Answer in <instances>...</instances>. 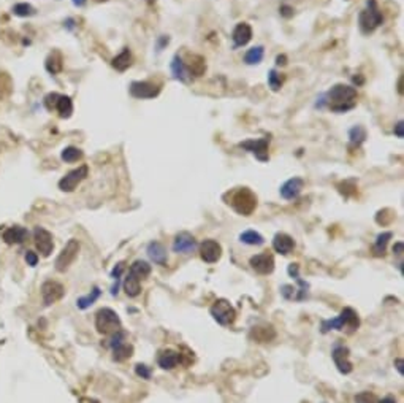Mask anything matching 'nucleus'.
<instances>
[{
    "label": "nucleus",
    "mask_w": 404,
    "mask_h": 403,
    "mask_svg": "<svg viewBox=\"0 0 404 403\" xmlns=\"http://www.w3.org/2000/svg\"><path fill=\"white\" fill-rule=\"evenodd\" d=\"M323 102L334 113H346L356 103V89L349 84H334L323 96Z\"/></svg>",
    "instance_id": "obj_1"
},
{
    "label": "nucleus",
    "mask_w": 404,
    "mask_h": 403,
    "mask_svg": "<svg viewBox=\"0 0 404 403\" xmlns=\"http://www.w3.org/2000/svg\"><path fill=\"white\" fill-rule=\"evenodd\" d=\"M228 203L232 205V208L238 214L242 216H251L257 208V197L255 194L247 189V187H239V189L233 191L230 194V202Z\"/></svg>",
    "instance_id": "obj_2"
},
{
    "label": "nucleus",
    "mask_w": 404,
    "mask_h": 403,
    "mask_svg": "<svg viewBox=\"0 0 404 403\" xmlns=\"http://www.w3.org/2000/svg\"><path fill=\"white\" fill-rule=\"evenodd\" d=\"M360 326L358 314H356L352 308H344L338 318L334 319H327L322 321V332L327 333L330 330H344V328H350V332L356 330Z\"/></svg>",
    "instance_id": "obj_3"
},
{
    "label": "nucleus",
    "mask_w": 404,
    "mask_h": 403,
    "mask_svg": "<svg viewBox=\"0 0 404 403\" xmlns=\"http://www.w3.org/2000/svg\"><path fill=\"white\" fill-rule=\"evenodd\" d=\"M122 322H120L119 314L111 310V308H100L95 313V328L98 333L110 335L120 330Z\"/></svg>",
    "instance_id": "obj_4"
},
{
    "label": "nucleus",
    "mask_w": 404,
    "mask_h": 403,
    "mask_svg": "<svg viewBox=\"0 0 404 403\" xmlns=\"http://www.w3.org/2000/svg\"><path fill=\"white\" fill-rule=\"evenodd\" d=\"M358 23H360L361 32H365V33L376 30L383 23V16H382L380 10L377 8L376 0H368L366 8L361 10L358 15Z\"/></svg>",
    "instance_id": "obj_5"
},
{
    "label": "nucleus",
    "mask_w": 404,
    "mask_h": 403,
    "mask_svg": "<svg viewBox=\"0 0 404 403\" xmlns=\"http://www.w3.org/2000/svg\"><path fill=\"white\" fill-rule=\"evenodd\" d=\"M211 316L214 321L220 326H230L237 319V310L230 305V302L225 299H219L214 302V305L211 306Z\"/></svg>",
    "instance_id": "obj_6"
},
{
    "label": "nucleus",
    "mask_w": 404,
    "mask_h": 403,
    "mask_svg": "<svg viewBox=\"0 0 404 403\" xmlns=\"http://www.w3.org/2000/svg\"><path fill=\"white\" fill-rule=\"evenodd\" d=\"M79 241L75 240V238H71L67 241V245L64 246V250L60 251V254L57 256L56 259V270L60 272V273H64L65 270H69L70 265L75 262L76 256H78V252H79Z\"/></svg>",
    "instance_id": "obj_7"
},
{
    "label": "nucleus",
    "mask_w": 404,
    "mask_h": 403,
    "mask_svg": "<svg viewBox=\"0 0 404 403\" xmlns=\"http://www.w3.org/2000/svg\"><path fill=\"white\" fill-rule=\"evenodd\" d=\"M87 173H89L87 165H81L78 169L69 172L62 179L59 181V189L64 192H73L81 184V181L86 179Z\"/></svg>",
    "instance_id": "obj_8"
},
{
    "label": "nucleus",
    "mask_w": 404,
    "mask_h": 403,
    "mask_svg": "<svg viewBox=\"0 0 404 403\" xmlns=\"http://www.w3.org/2000/svg\"><path fill=\"white\" fill-rule=\"evenodd\" d=\"M268 146H269V138H260V140H246V142L239 143V148L246 150L249 152H252L255 157H257L260 162H266L269 159L268 154Z\"/></svg>",
    "instance_id": "obj_9"
},
{
    "label": "nucleus",
    "mask_w": 404,
    "mask_h": 403,
    "mask_svg": "<svg viewBox=\"0 0 404 403\" xmlns=\"http://www.w3.org/2000/svg\"><path fill=\"white\" fill-rule=\"evenodd\" d=\"M332 357L334 365L338 367L339 373L342 375H349L354 370L352 362H350V354H349V348L344 345H334L333 351H332Z\"/></svg>",
    "instance_id": "obj_10"
},
{
    "label": "nucleus",
    "mask_w": 404,
    "mask_h": 403,
    "mask_svg": "<svg viewBox=\"0 0 404 403\" xmlns=\"http://www.w3.org/2000/svg\"><path fill=\"white\" fill-rule=\"evenodd\" d=\"M33 240H35V246L37 250L42 252L43 257L51 256V252L54 250V241H52V235L51 232H48L43 227H35L33 229Z\"/></svg>",
    "instance_id": "obj_11"
},
{
    "label": "nucleus",
    "mask_w": 404,
    "mask_h": 403,
    "mask_svg": "<svg viewBox=\"0 0 404 403\" xmlns=\"http://www.w3.org/2000/svg\"><path fill=\"white\" fill-rule=\"evenodd\" d=\"M129 91L135 99H154L160 94V86L149 81H133Z\"/></svg>",
    "instance_id": "obj_12"
},
{
    "label": "nucleus",
    "mask_w": 404,
    "mask_h": 403,
    "mask_svg": "<svg viewBox=\"0 0 404 403\" xmlns=\"http://www.w3.org/2000/svg\"><path fill=\"white\" fill-rule=\"evenodd\" d=\"M64 294H65V289L62 284L57 283V281H45L42 286V297H43V303L46 306L56 303L57 300L64 297Z\"/></svg>",
    "instance_id": "obj_13"
},
{
    "label": "nucleus",
    "mask_w": 404,
    "mask_h": 403,
    "mask_svg": "<svg viewBox=\"0 0 404 403\" xmlns=\"http://www.w3.org/2000/svg\"><path fill=\"white\" fill-rule=\"evenodd\" d=\"M198 251H200L201 260H205L206 264H214V262H217L222 256V246L215 240L201 241L198 246Z\"/></svg>",
    "instance_id": "obj_14"
},
{
    "label": "nucleus",
    "mask_w": 404,
    "mask_h": 403,
    "mask_svg": "<svg viewBox=\"0 0 404 403\" xmlns=\"http://www.w3.org/2000/svg\"><path fill=\"white\" fill-rule=\"evenodd\" d=\"M249 264L260 275H269L274 270V257L273 254L268 251L255 254V256H252L251 260H249Z\"/></svg>",
    "instance_id": "obj_15"
},
{
    "label": "nucleus",
    "mask_w": 404,
    "mask_h": 403,
    "mask_svg": "<svg viewBox=\"0 0 404 403\" xmlns=\"http://www.w3.org/2000/svg\"><path fill=\"white\" fill-rule=\"evenodd\" d=\"M197 240L193 238L192 233L189 232H181L174 237L173 241V251L178 254H190L197 248Z\"/></svg>",
    "instance_id": "obj_16"
},
{
    "label": "nucleus",
    "mask_w": 404,
    "mask_h": 403,
    "mask_svg": "<svg viewBox=\"0 0 404 403\" xmlns=\"http://www.w3.org/2000/svg\"><path fill=\"white\" fill-rule=\"evenodd\" d=\"M2 238L6 245H21L29 238V230L21 226H13L3 230Z\"/></svg>",
    "instance_id": "obj_17"
},
{
    "label": "nucleus",
    "mask_w": 404,
    "mask_h": 403,
    "mask_svg": "<svg viewBox=\"0 0 404 403\" xmlns=\"http://www.w3.org/2000/svg\"><path fill=\"white\" fill-rule=\"evenodd\" d=\"M303 186H305V181H303L301 178H298V176L287 179L285 183L281 186V196L284 197L285 200H293V199H296L300 196Z\"/></svg>",
    "instance_id": "obj_18"
},
{
    "label": "nucleus",
    "mask_w": 404,
    "mask_h": 403,
    "mask_svg": "<svg viewBox=\"0 0 404 403\" xmlns=\"http://www.w3.org/2000/svg\"><path fill=\"white\" fill-rule=\"evenodd\" d=\"M146 252H147V256H149V259L154 262V264L162 265V267L166 265L168 254H166L165 246L162 243H159V241H151V243L147 245V248H146Z\"/></svg>",
    "instance_id": "obj_19"
},
{
    "label": "nucleus",
    "mask_w": 404,
    "mask_h": 403,
    "mask_svg": "<svg viewBox=\"0 0 404 403\" xmlns=\"http://www.w3.org/2000/svg\"><path fill=\"white\" fill-rule=\"evenodd\" d=\"M295 248V241L290 235L287 233H276L274 238H273V250L276 252L282 254V256H287V254H290Z\"/></svg>",
    "instance_id": "obj_20"
},
{
    "label": "nucleus",
    "mask_w": 404,
    "mask_h": 403,
    "mask_svg": "<svg viewBox=\"0 0 404 403\" xmlns=\"http://www.w3.org/2000/svg\"><path fill=\"white\" fill-rule=\"evenodd\" d=\"M186 69L189 72V75L193 76H203L206 72V62L205 57H201L198 54H189L187 62H184Z\"/></svg>",
    "instance_id": "obj_21"
},
{
    "label": "nucleus",
    "mask_w": 404,
    "mask_h": 403,
    "mask_svg": "<svg viewBox=\"0 0 404 403\" xmlns=\"http://www.w3.org/2000/svg\"><path fill=\"white\" fill-rule=\"evenodd\" d=\"M232 38L237 46L247 45L252 38V27L247 23H239L237 27H235V30L232 33Z\"/></svg>",
    "instance_id": "obj_22"
},
{
    "label": "nucleus",
    "mask_w": 404,
    "mask_h": 403,
    "mask_svg": "<svg viewBox=\"0 0 404 403\" xmlns=\"http://www.w3.org/2000/svg\"><path fill=\"white\" fill-rule=\"evenodd\" d=\"M159 365L164 368V370H173L179 362H181V354L173 351V349H165L159 354Z\"/></svg>",
    "instance_id": "obj_23"
},
{
    "label": "nucleus",
    "mask_w": 404,
    "mask_h": 403,
    "mask_svg": "<svg viewBox=\"0 0 404 403\" xmlns=\"http://www.w3.org/2000/svg\"><path fill=\"white\" fill-rule=\"evenodd\" d=\"M287 272H288V275H290V277L296 281V283L300 284V291H298V294H296V299H295V300H298V302L305 300V299L308 297L309 283H306V281H303V279L300 278V275H298V272H300V265H298V264H290V265H288V268H287Z\"/></svg>",
    "instance_id": "obj_24"
},
{
    "label": "nucleus",
    "mask_w": 404,
    "mask_h": 403,
    "mask_svg": "<svg viewBox=\"0 0 404 403\" xmlns=\"http://www.w3.org/2000/svg\"><path fill=\"white\" fill-rule=\"evenodd\" d=\"M171 73H173V78L181 83H187L189 79H190V75H189V72L184 65V60L178 54L171 59Z\"/></svg>",
    "instance_id": "obj_25"
},
{
    "label": "nucleus",
    "mask_w": 404,
    "mask_h": 403,
    "mask_svg": "<svg viewBox=\"0 0 404 403\" xmlns=\"http://www.w3.org/2000/svg\"><path fill=\"white\" fill-rule=\"evenodd\" d=\"M129 273H132L135 278L141 281L151 275V265L146 260H135L129 268Z\"/></svg>",
    "instance_id": "obj_26"
},
{
    "label": "nucleus",
    "mask_w": 404,
    "mask_h": 403,
    "mask_svg": "<svg viewBox=\"0 0 404 403\" xmlns=\"http://www.w3.org/2000/svg\"><path fill=\"white\" fill-rule=\"evenodd\" d=\"M111 65L116 70H119V72H124V70L129 69V67L132 65V52H130V50L129 48H124L120 54H118L116 57L111 60Z\"/></svg>",
    "instance_id": "obj_27"
},
{
    "label": "nucleus",
    "mask_w": 404,
    "mask_h": 403,
    "mask_svg": "<svg viewBox=\"0 0 404 403\" xmlns=\"http://www.w3.org/2000/svg\"><path fill=\"white\" fill-rule=\"evenodd\" d=\"M124 291L125 294L129 295V297H138L140 292H141V284H140V279L135 278L132 273H127V277L124 279Z\"/></svg>",
    "instance_id": "obj_28"
},
{
    "label": "nucleus",
    "mask_w": 404,
    "mask_h": 403,
    "mask_svg": "<svg viewBox=\"0 0 404 403\" xmlns=\"http://www.w3.org/2000/svg\"><path fill=\"white\" fill-rule=\"evenodd\" d=\"M57 111H59V116L60 118H70L71 113H73V102L70 97L67 96H59L57 102H56V106H54Z\"/></svg>",
    "instance_id": "obj_29"
},
{
    "label": "nucleus",
    "mask_w": 404,
    "mask_h": 403,
    "mask_svg": "<svg viewBox=\"0 0 404 403\" xmlns=\"http://www.w3.org/2000/svg\"><path fill=\"white\" fill-rule=\"evenodd\" d=\"M113 349V359L116 360V362H122L125 359H129L130 355L133 354V346L132 345H127L125 341H122V343H119L116 345Z\"/></svg>",
    "instance_id": "obj_30"
},
{
    "label": "nucleus",
    "mask_w": 404,
    "mask_h": 403,
    "mask_svg": "<svg viewBox=\"0 0 404 403\" xmlns=\"http://www.w3.org/2000/svg\"><path fill=\"white\" fill-rule=\"evenodd\" d=\"M392 237H393L392 232H382V233L377 235V238L374 241V246H373V251H374L376 256H383V254H385L387 245H388V241Z\"/></svg>",
    "instance_id": "obj_31"
},
{
    "label": "nucleus",
    "mask_w": 404,
    "mask_h": 403,
    "mask_svg": "<svg viewBox=\"0 0 404 403\" xmlns=\"http://www.w3.org/2000/svg\"><path fill=\"white\" fill-rule=\"evenodd\" d=\"M98 297H100V289L98 287H94L92 291H91V294L83 295V297H79L76 300V306L79 308V310H87V308L95 303V300Z\"/></svg>",
    "instance_id": "obj_32"
},
{
    "label": "nucleus",
    "mask_w": 404,
    "mask_h": 403,
    "mask_svg": "<svg viewBox=\"0 0 404 403\" xmlns=\"http://www.w3.org/2000/svg\"><path fill=\"white\" fill-rule=\"evenodd\" d=\"M239 240L242 241V243H246V245H251V246H260V245H263V241L265 238L261 237V235L259 232H255V230H246V232H242L239 235Z\"/></svg>",
    "instance_id": "obj_33"
},
{
    "label": "nucleus",
    "mask_w": 404,
    "mask_h": 403,
    "mask_svg": "<svg viewBox=\"0 0 404 403\" xmlns=\"http://www.w3.org/2000/svg\"><path fill=\"white\" fill-rule=\"evenodd\" d=\"M263 54H265V50L263 46H254L251 48L244 56V62L249 64V65H255V64H260L261 59H263Z\"/></svg>",
    "instance_id": "obj_34"
},
{
    "label": "nucleus",
    "mask_w": 404,
    "mask_h": 403,
    "mask_svg": "<svg viewBox=\"0 0 404 403\" xmlns=\"http://www.w3.org/2000/svg\"><path fill=\"white\" fill-rule=\"evenodd\" d=\"M349 138H350V143L352 145L360 146L366 138V130L363 129L361 126H355L349 130Z\"/></svg>",
    "instance_id": "obj_35"
},
{
    "label": "nucleus",
    "mask_w": 404,
    "mask_h": 403,
    "mask_svg": "<svg viewBox=\"0 0 404 403\" xmlns=\"http://www.w3.org/2000/svg\"><path fill=\"white\" fill-rule=\"evenodd\" d=\"M46 70L52 73V75L62 70V57H60L59 52H52V54L46 59Z\"/></svg>",
    "instance_id": "obj_36"
},
{
    "label": "nucleus",
    "mask_w": 404,
    "mask_h": 403,
    "mask_svg": "<svg viewBox=\"0 0 404 403\" xmlns=\"http://www.w3.org/2000/svg\"><path fill=\"white\" fill-rule=\"evenodd\" d=\"M60 157H62V160H65V162L71 164V162H76V160H79L81 157H83V151L78 150V148H75V146H69L62 151Z\"/></svg>",
    "instance_id": "obj_37"
},
{
    "label": "nucleus",
    "mask_w": 404,
    "mask_h": 403,
    "mask_svg": "<svg viewBox=\"0 0 404 403\" xmlns=\"http://www.w3.org/2000/svg\"><path fill=\"white\" fill-rule=\"evenodd\" d=\"M13 13H15L16 16L25 18V16L35 15V8H33V6L29 5V3H16L15 6H13Z\"/></svg>",
    "instance_id": "obj_38"
},
{
    "label": "nucleus",
    "mask_w": 404,
    "mask_h": 403,
    "mask_svg": "<svg viewBox=\"0 0 404 403\" xmlns=\"http://www.w3.org/2000/svg\"><path fill=\"white\" fill-rule=\"evenodd\" d=\"M282 83H284V78H282L276 70H271L268 73V84L273 91H279L282 87Z\"/></svg>",
    "instance_id": "obj_39"
},
{
    "label": "nucleus",
    "mask_w": 404,
    "mask_h": 403,
    "mask_svg": "<svg viewBox=\"0 0 404 403\" xmlns=\"http://www.w3.org/2000/svg\"><path fill=\"white\" fill-rule=\"evenodd\" d=\"M135 373H137L140 378L143 379H149L151 378V368L144 365V364H137L135 365Z\"/></svg>",
    "instance_id": "obj_40"
},
{
    "label": "nucleus",
    "mask_w": 404,
    "mask_h": 403,
    "mask_svg": "<svg viewBox=\"0 0 404 403\" xmlns=\"http://www.w3.org/2000/svg\"><path fill=\"white\" fill-rule=\"evenodd\" d=\"M356 403H376V397L369 392H361L355 397Z\"/></svg>",
    "instance_id": "obj_41"
},
{
    "label": "nucleus",
    "mask_w": 404,
    "mask_h": 403,
    "mask_svg": "<svg viewBox=\"0 0 404 403\" xmlns=\"http://www.w3.org/2000/svg\"><path fill=\"white\" fill-rule=\"evenodd\" d=\"M59 99V94H48V96L45 97V105L48 110H52L54 106H56V102Z\"/></svg>",
    "instance_id": "obj_42"
},
{
    "label": "nucleus",
    "mask_w": 404,
    "mask_h": 403,
    "mask_svg": "<svg viewBox=\"0 0 404 403\" xmlns=\"http://www.w3.org/2000/svg\"><path fill=\"white\" fill-rule=\"evenodd\" d=\"M124 270H125V264H124V262H119V264H116V267L113 268L111 278L113 279H120V275L124 273Z\"/></svg>",
    "instance_id": "obj_43"
},
{
    "label": "nucleus",
    "mask_w": 404,
    "mask_h": 403,
    "mask_svg": "<svg viewBox=\"0 0 404 403\" xmlns=\"http://www.w3.org/2000/svg\"><path fill=\"white\" fill-rule=\"evenodd\" d=\"M25 262H27V265L35 267L38 264V256L33 251H27L25 252Z\"/></svg>",
    "instance_id": "obj_44"
},
{
    "label": "nucleus",
    "mask_w": 404,
    "mask_h": 403,
    "mask_svg": "<svg viewBox=\"0 0 404 403\" xmlns=\"http://www.w3.org/2000/svg\"><path fill=\"white\" fill-rule=\"evenodd\" d=\"M279 11H281V15L285 16V18H290L293 15V8L292 6H288V5H282L279 8Z\"/></svg>",
    "instance_id": "obj_45"
},
{
    "label": "nucleus",
    "mask_w": 404,
    "mask_h": 403,
    "mask_svg": "<svg viewBox=\"0 0 404 403\" xmlns=\"http://www.w3.org/2000/svg\"><path fill=\"white\" fill-rule=\"evenodd\" d=\"M393 252L396 254V256H403V252H404V245H403V241H398V243H395L393 246Z\"/></svg>",
    "instance_id": "obj_46"
},
{
    "label": "nucleus",
    "mask_w": 404,
    "mask_h": 403,
    "mask_svg": "<svg viewBox=\"0 0 404 403\" xmlns=\"http://www.w3.org/2000/svg\"><path fill=\"white\" fill-rule=\"evenodd\" d=\"M403 129H404V123H403V121H400V123L395 126V133H396V137H398V138H403V137H404Z\"/></svg>",
    "instance_id": "obj_47"
},
{
    "label": "nucleus",
    "mask_w": 404,
    "mask_h": 403,
    "mask_svg": "<svg viewBox=\"0 0 404 403\" xmlns=\"http://www.w3.org/2000/svg\"><path fill=\"white\" fill-rule=\"evenodd\" d=\"M395 367H396V370L400 372V375H404V360L403 359H396Z\"/></svg>",
    "instance_id": "obj_48"
},
{
    "label": "nucleus",
    "mask_w": 404,
    "mask_h": 403,
    "mask_svg": "<svg viewBox=\"0 0 404 403\" xmlns=\"http://www.w3.org/2000/svg\"><path fill=\"white\" fill-rule=\"evenodd\" d=\"M380 403H396V400L393 397H385V399H382Z\"/></svg>",
    "instance_id": "obj_49"
},
{
    "label": "nucleus",
    "mask_w": 404,
    "mask_h": 403,
    "mask_svg": "<svg viewBox=\"0 0 404 403\" xmlns=\"http://www.w3.org/2000/svg\"><path fill=\"white\" fill-rule=\"evenodd\" d=\"M285 59H287V57H285L284 54H282V56H278V59H276V60H278V64H282V65H284V64H285Z\"/></svg>",
    "instance_id": "obj_50"
},
{
    "label": "nucleus",
    "mask_w": 404,
    "mask_h": 403,
    "mask_svg": "<svg viewBox=\"0 0 404 403\" xmlns=\"http://www.w3.org/2000/svg\"><path fill=\"white\" fill-rule=\"evenodd\" d=\"M73 3H75L76 6H83L86 3V0H71Z\"/></svg>",
    "instance_id": "obj_51"
},
{
    "label": "nucleus",
    "mask_w": 404,
    "mask_h": 403,
    "mask_svg": "<svg viewBox=\"0 0 404 403\" xmlns=\"http://www.w3.org/2000/svg\"><path fill=\"white\" fill-rule=\"evenodd\" d=\"M398 91H400V92H403V78L400 79V87H398Z\"/></svg>",
    "instance_id": "obj_52"
},
{
    "label": "nucleus",
    "mask_w": 404,
    "mask_h": 403,
    "mask_svg": "<svg viewBox=\"0 0 404 403\" xmlns=\"http://www.w3.org/2000/svg\"><path fill=\"white\" fill-rule=\"evenodd\" d=\"M146 2H147V3H154L156 0H146Z\"/></svg>",
    "instance_id": "obj_53"
},
{
    "label": "nucleus",
    "mask_w": 404,
    "mask_h": 403,
    "mask_svg": "<svg viewBox=\"0 0 404 403\" xmlns=\"http://www.w3.org/2000/svg\"><path fill=\"white\" fill-rule=\"evenodd\" d=\"M97 2H103V0H97Z\"/></svg>",
    "instance_id": "obj_54"
}]
</instances>
